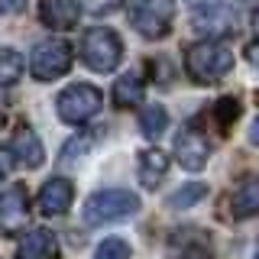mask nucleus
Returning a JSON list of instances; mask_svg holds the SVG:
<instances>
[{"label":"nucleus","mask_w":259,"mask_h":259,"mask_svg":"<svg viewBox=\"0 0 259 259\" xmlns=\"http://www.w3.org/2000/svg\"><path fill=\"white\" fill-rule=\"evenodd\" d=\"M140 198L136 191H126V188H104V191H94L91 198L84 201L81 207V221L88 227H104V224H120V221H130V217L140 214Z\"/></svg>","instance_id":"obj_1"},{"label":"nucleus","mask_w":259,"mask_h":259,"mask_svg":"<svg viewBox=\"0 0 259 259\" xmlns=\"http://www.w3.org/2000/svg\"><path fill=\"white\" fill-rule=\"evenodd\" d=\"M185 68L198 84H214L224 75H230L233 68V52L227 46H221L217 39L207 42H194L185 49Z\"/></svg>","instance_id":"obj_2"},{"label":"nucleus","mask_w":259,"mask_h":259,"mask_svg":"<svg viewBox=\"0 0 259 259\" xmlns=\"http://www.w3.org/2000/svg\"><path fill=\"white\" fill-rule=\"evenodd\" d=\"M123 59V42H120V36L107 26H94L84 32V39H81V62L88 65L91 71H101V75H107L113 71Z\"/></svg>","instance_id":"obj_3"},{"label":"nucleus","mask_w":259,"mask_h":259,"mask_svg":"<svg viewBox=\"0 0 259 259\" xmlns=\"http://www.w3.org/2000/svg\"><path fill=\"white\" fill-rule=\"evenodd\" d=\"M130 23L146 39H162L175 23V0H133Z\"/></svg>","instance_id":"obj_4"},{"label":"nucleus","mask_w":259,"mask_h":259,"mask_svg":"<svg viewBox=\"0 0 259 259\" xmlns=\"http://www.w3.org/2000/svg\"><path fill=\"white\" fill-rule=\"evenodd\" d=\"M101 107H104V94L97 91L94 84H71V88H65L59 94V101H55L59 117L65 123H75V126L88 123Z\"/></svg>","instance_id":"obj_5"},{"label":"nucleus","mask_w":259,"mask_h":259,"mask_svg":"<svg viewBox=\"0 0 259 259\" xmlns=\"http://www.w3.org/2000/svg\"><path fill=\"white\" fill-rule=\"evenodd\" d=\"M71 68V46L65 39H42L29 55V71L36 81H55Z\"/></svg>","instance_id":"obj_6"},{"label":"nucleus","mask_w":259,"mask_h":259,"mask_svg":"<svg viewBox=\"0 0 259 259\" xmlns=\"http://www.w3.org/2000/svg\"><path fill=\"white\" fill-rule=\"evenodd\" d=\"M191 29L207 39H224L237 32V13L230 4H207L191 13Z\"/></svg>","instance_id":"obj_7"},{"label":"nucleus","mask_w":259,"mask_h":259,"mask_svg":"<svg viewBox=\"0 0 259 259\" xmlns=\"http://www.w3.org/2000/svg\"><path fill=\"white\" fill-rule=\"evenodd\" d=\"M168 259H214L210 237L201 227H178L168 233Z\"/></svg>","instance_id":"obj_8"},{"label":"nucleus","mask_w":259,"mask_h":259,"mask_svg":"<svg viewBox=\"0 0 259 259\" xmlns=\"http://www.w3.org/2000/svg\"><path fill=\"white\" fill-rule=\"evenodd\" d=\"M207 156H210V143L194 126H185L175 136V159L185 172H201L207 165Z\"/></svg>","instance_id":"obj_9"},{"label":"nucleus","mask_w":259,"mask_h":259,"mask_svg":"<svg viewBox=\"0 0 259 259\" xmlns=\"http://www.w3.org/2000/svg\"><path fill=\"white\" fill-rule=\"evenodd\" d=\"M29 224V201L23 185H10L7 191H0V227L7 233H20Z\"/></svg>","instance_id":"obj_10"},{"label":"nucleus","mask_w":259,"mask_h":259,"mask_svg":"<svg viewBox=\"0 0 259 259\" xmlns=\"http://www.w3.org/2000/svg\"><path fill=\"white\" fill-rule=\"evenodd\" d=\"M71 201H75V188H71V182L55 175V178H49L42 188H39L36 207H39V214H46V217H59V214H65V210L71 207Z\"/></svg>","instance_id":"obj_11"},{"label":"nucleus","mask_w":259,"mask_h":259,"mask_svg":"<svg viewBox=\"0 0 259 259\" xmlns=\"http://www.w3.org/2000/svg\"><path fill=\"white\" fill-rule=\"evenodd\" d=\"M23 259H59V237L49 227H32L20 237Z\"/></svg>","instance_id":"obj_12"},{"label":"nucleus","mask_w":259,"mask_h":259,"mask_svg":"<svg viewBox=\"0 0 259 259\" xmlns=\"http://www.w3.org/2000/svg\"><path fill=\"white\" fill-rule=\"evenodd\" d=\"M81 16V0H42L39 4V20L49 29H71Z\"/></svg>","instance_id":"obj_13"},{"label":"nucleus","mask_w":259,"mask_h":259,"mask_svg":"<svg viewBox=\"0 0 259 259\" xmlns=\"http://www.w3.org/2000/svg\"><path fill=\"white\" fill-rule=\"evenodd\" d=\"M13 156L20 159V165H26V168H39L46 162V149H42V140H39L36 133H32L29 126H16V133H13Z\"/></svg>","instance_id":"obj_14"},{"label":"nucleus","mask_w":259,"mask_h":259,"mask_svg":"<svg viewBox=\"0 0 259 259\" xmlns=\"http://www.w3.org/2000/svg\"><path fill=\"white\" fill-rule=\"evenodd\" d=\"M136 172H140V182H143V188H159V182L165 178L168 172V156L165 152H159V149H143V152H136Z\"/></svg>","instance_id":"obj_15"},{"label":"nucleus","mask_w":259,"mask_h":259,"mask_svg":"<svg viewBox=\"0 0 259 259\" xmlns=\"http://www.w3.org/2000/svg\"><path fill=\"white\" fill-rule=\"evenodd\" d=\"M259 214V175L249 178L246 185H240V191L233 194V217L246 221V217Z\"/></svg>","instance_id":"obj_16"},{"label":"nucleus","mask_w":259,"mask_h":259,"mask_svg":"<svg viewBox=\"0 0 259 259\" xmlns=\"http://www.w3.org/2000/svg\"><path fill=\"white\" fill-rule=\"evenodd\" d=\"M140 101H143V78L136 71L117 78V84H113V104L117 107H136Z\"/></svg>","instance_id":"obj_17"},{"label":"nucleus","mask_w":259,"mask_h":259,"mask_svg":"<svg viewBox=\"0 0 259 259\" xmlns=\"http://www.w3.org/2000/svg\"><path fill=\"white\" fill-rule=\"evenodd\" d=\"M165 126H168V113L162 104H146L140 110V130H143L146 140H159L165 133Z\"/></svg>","instance_id":"obj_18"},{"label":"nucleus","mask_w":259,"mask_h":259,"mask_svg":"<svg viewBox=\"0 0 259 259\" xmlns=\"http://www.w3.org/2000/svg\"><path fill=\"white\" fill-rule=\"evenodd\" d=\"M23 68H26L23 55L10 46H0V84H16L23 78Z\"/></svg>","instance_id":"obj_19"},{"label":"nucleus","mask_w":259,"mask_h":259,"mask_svg":"<svg viewBox=\"0 0 259 259\" xmlns=\"http://www.w3.org/2000/svg\"><path fill=\"white\" fill-rule=\"evenodd\" d=\"M207 194V185L204 182H188V185H182L178 191H172V198H168V207H175V210H182V207H194L201 198Z\"/></svg>","instance_id":"obj_20"},{"label":"nucleus","mask_w":259,"mask_h":259,"mask_svg":"<svg viewBox=\"0 0 259 259\" xmlns=\"http://www.w3.org/2000/svg\"><path fill=\"white\" fill-rule=\"evenodd\" d=\"M94 259H133V249H130V243H126V240H120V237H107V240L97 243Z\"/></svg>","instance_id":"obj_21"},{"label":"nucleus","mask_w":259,"mask_h":259,"mask_svg":"<svg viewBox=\"0 0 259 259\" xmlns=\"http://www.w3.org/2000/svg\"><path fill=\"white\" fill-rule=\"evenodd\" d=\"M237 113H240V104L233 101V97H221V101L214 104V117H217V123H221V130H227L237 120Z\"/></svg>","instance_id":"obj_22"},{"label":"nucleus","mask_w":259,"mask_h":259,"mask_svg":"<svg viewBox=\"0 0 259 259\" xmlns=\"http://www.w3.org/2000/svg\"><path fill=\"white\" fill-rule=\"evenodd\" d=\"M81 7H84L88 13H94V16H104V13L117 10L120 0H81Z\"/></svg>","instance_id":"obj_23"},{"label":"nucleus","mask_w":259,"mask_h":259,"mask_svg":"<svg viewBox=\"0 0 259 259\" xmlns=\"http://www.w3.org/2000/svg\"><path fill=\"white\" fill-rule=\"evenodd\" d=\"M246 59L253 65H259V7L253 10V42L246 46Z\"/></svg>","instance_id":"obj_24"},{"label":"nucleus","mask_w":259,"mask_h":259,"mask_svg":"<svg viewBox=\"0 0 259 259\" xmlns=\"http://www.w3.org/2000/svg\"><path fill=\"white\" fill-rule=\"evenodd\" d=\"M13 162H16L13 149L0 146V182H7V178H10V172H13Z\"/></svg>","instance_id":"obj_25"},{"label":"nucleus","mask_w":259,"mask_h":259,"mask_svg":"<svg viewBox=\"0 0 259 259\" xmlns=\"http://www.w3.org/2000/svg\"><path fill=\"white\" fill-rule=\"evenodd\" d=\"M7 4V10H13V13H20L23 7H26V0H4Z\"/></svg>","instance_id":"obj_26"},{"label":"nucleus","mask_w":259,"mask_h":259,"mask_svg":"<svg viewBox=\"0 0 259 259\" xmlns=\"http://www.w3.org/2000/svg\"><path fill=\"white\" fill-rule=\"evenodd\" d=\"M249 140H253V146H259V117L253 120V126H249Z\"/></svg>","instance_id":"obj_27"},{"label":"nucleus","mask_w":259,"mask_h":259,"mask_svg":"<svg viewBox=\"0 0 259 259\" xmlns=\"http://www.w3.org/2000/svg\"><path fill=\"white\" fill-rule=\"evenodd\" d=\"M253 259H259V246H256V253H253Z\"/></svg>","instance_id":"obj_28"},{"label":"nucleus","mask_w":259,"mask_h":259,"mask_svg":"<svg viewBox=\"0 0 259 259\" xmlns=\"http://www.w3.org/2000/svg\"><path fill=\"white\" fill-rule=\"evenodd\" d=\"M16 259H23V256H16Z\"/></svg>","instance_id":"obj_29"}]
</instances>
